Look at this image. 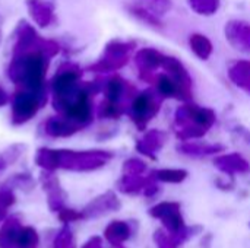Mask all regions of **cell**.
Wrapping results in <instances>:
<instances>
[{
	"label": "cell",
	"instance_id": "obj_1",
	"mask_svg": "<svg viewBox=\"0 0 250 248\" xmlns=\"http://www.w3.org/2000/svg\"><path fill=\"white\" fill-rule=\"evenodd\" d=\"M50 57L42 51H26L10 56L6 66L7 79L21 89L47 95V70Z\"/></svg>",
	"mask_w": 250,
	"mask_h": 248
},
{
	"label": "cell",
	"instance_id": "obj_2",
	"mask_svg": "<svg viewBox=\"0 0 250 248\" xmlns=\"http://www.w3.org/2000/svg\"><path fill=\"white\" fill-rule=\"evenodd\" d=\"M161 69L164 72L155 73L151 80L157 94L163 99L174 98L183 102L190 101L193 96V82L185 64L173 56H166Z\"/></svg>",
	"mask_w": 250,
	"mask_h": 248
},
{
	"label": "cell",
	"instance_id": "obj_3",
	"mask_svg": "<svg viewBox=\"0 0 250 248\" xmlns=\"http://www.w3.org/2000/svg\"><path fill=\"white\" fill-rule=\"evenodd\" d=\"M215 121L217 114L212 108L188 101L174 113L176 136L180 142L201 139L211 130Z\"/></svg>",
	"mask_w": 250,
	"mask_h": 248
},
{
	"label": "cell",
	"instance_id": "obj_4",
	"mask_svg": "<svg viewBox=\"0 0 250 248\" xmlns=\"http://www.w3.org/2000/svg\"><path fill=\"white\" fill-rule=\"evenodd\" d=\"M9 50H10V56L26 53V51H42L50 58H53L60 53L62 47L56 39L41 37L28 20L21 19L18 20L10 35Z\"/></svg>",
	"mask_w": 250,
	"mask_h": 248
},
{
	"label": "cell",
	"instance_id": "obj_5",
	"mask_svg": "<svg viewBox=\"0 0 250 248\" xmlns=\"http://www.w3.org/2000/svg\"><path fill=\"white\" fill-rule=\"evenodd\" d=\"M82 85V70L78 64L70 61L60 64L50 82L51 104L54 111H59L62 105H66L73 96H76Z\"/></svg>",
	"mask_w": 250,
	"mask_h": 248
},
{
	"label": "cell",
	"instance_id": "obj_6",
	"mask_svg": "<svg viewBox=\"0 0 250 248\" xmlns=\"http://www.w3.org/2000/svg\"><path fill=\"white\" fill-rule=\"evenodd\" d=\"M113 158V153L101 149L73 151V149H56L57 170L91 172L105 167Z\"/></svg>",
	"mask_w": 250,
	"mask_h": 248
},
{
	"label": "cell",
	"instance_id": "obj_7",
	"mask_svg": "<svg viewBox=\"0 0 250 248\" xmlns=\"http://www.w3.org/2000/svg\"><path fill=\"white\" fill-rule=\"evenodd\" d=\"M136 48L135 41H123V39H111L105 44L101 56L95 63L88 66V70L92 73H114L123 69L133 51Z\"/></svg>",
	"mask_w": 250,
	"mask_h": 248
},
{
	"label": "cell",
	"instance_id": "obj_8",
	"mask_svg": "<svg viewBox=\"0 0 250 248\" xmlns=\"http://www.w3.org/2000/svg\"><path fill=\"white\" fill-rule=\"evenodd\" d=\"M45 102L47 95L16 88L10 98V123L13 126H22L28 123L38 114Z\"/></svg>",
	"mask_w": 250,
	"mask_h": 248
},
{
	"label": "cell",
	"instance_id": "obj_9",
	"mask_svg": "<svg viewBox=\"0 0 250 248\" xmlns=\"http://www.w3.org/2000/svg\"><path fill=\"white\" fill-rule=\"evenodd\" d=\"M161 104H163V98L157 94V91L149 89V91L138 92L132 98L126 114L130 117L136 129L144 132L146 130L152 118L160 113Z\"/></svg>",
	"mask_w": 250,
	"mask_h": 248
},
{
	"label": "cell",
	"instance_id": "obj_10",
	"mask_svg": "<svg viewBox=\"0 0 250 248\" xmlns=\"http://www.w3.org/2000/svg\"><path fill=\"white\" fill-rule=\"evenodd\" d=\"M149 215L166 227L168 234H179L186 228L183 216H182V208L176 202H163L149 209Z\"/></svg>",
	"mask_w": 250,
	"mask_h": 248
},
{
	"label": "cell",
	"instance_id": "obj_11",
	"mask_svg": "<svg viewBox=\"0 0 250 248\" xmlns=\"http://www.w3.org/2000/svg\"><path fill=\"white\" fill-rule=\"evenodd\" d=\"M164 58H166V54H163L157 48L146 47V48L138 50L133 60H135L138 70H139V77L142 80L151 83L157 70H160L163 67Z\"/></svg>",
	"mask_w": 250,
	"mask_h": 248
},
{
	"label": "cell",
	"instance_id": "obj_12",
	"mask_svg": "<svg viewBox=\"0 0 250 248\" xmlns=\"http://www.w3.org/2000/svg\"><path fill=\"white\" fill-rule=\"evenodd\" d=\"M40 184L47 194V205L51 212H59L66 206L67 194L63 190L59 178L56 177L54 171H45L42 170L40 174Z\"/></svg>",
	"mask_w": 250,
	"mask_h": 248
},
{
	"label": "cell",
	"instance_id": "obj_13",
	"mask_svg": "<svg viewBox=\"0 0 250 248\" xmlns=\"http://www.w3.org/2000/svg\"><path fill=\"white\" fill-rule=\"evenodd\" d=\"M227 42L237 51L250 54V23L243 19H230L224 26Z\"/></svg>",
	"mask_w": 250,
	"mask_h": 248
},
{
	"label": "cell",
	"instance_id": "obj_14",
	"mask_svg": "<svg viewBox=\"0 0 250 248\" xmlns=\"http://www.w3.org/2000/svg\"><path fill=\"white\" fill-rule=\"evenodd\" d=\"M122 202L114 191H105L92 199L82 210L83 219H97L104 215L120 210Z\"/></svg>",
	"mask_w": 250,
	"mask_h": 248
},
{
	"label": "cell",
	"instance_id": "obj_15",
	"mask_svg": "<svg viewBox=\"0 0 250 248\" xmlns=\"http://www.w3.org/2000/svg\"><path fill=\"white\" fill-rule=\"evenodd\" d=\"M103 92H104V99H105V101L113 102V104L123 105V107H126V110H127L126 98L135 92V88H133L129 82H126L122 76L114 75V76L108 77V79L104 82Z\"/></svg>",
	"mask_w": 250,
	"mask_h": 248
},
{
	"label": "cell",
	"instance_id": "obj_16",
	"mask_svg": "<svg viewBox=\"0 0 250 248\" xmlns=\"http://www.w3.org/2000/svg\"><path fill=\"white\" fill-rule=\"evenodd\" d=\"M29 18L40 28H48L56 20L54 4L48 0H26Z\"/></svg>",
	"mask_w": 250,
	"mask_h": 248
},
{
	"label": "cell",
	"instance_id": "obj_17",
	"mask_svg": "<svg viewBox=\"0 0 250 248\" xmlns=\"http://www.w3.org/2000/svg\"><path fill=\"white\" fill-rule=\"evenodd\" d=\"M42 132L48 137L63 139V137H70V136L76 134L78 132H81V129L76 124H73L70 120L57 114V115L48 117L42 123Z\"/></svg>",
	"mask_w": 250,
	"mask_h": 248
},
{
	"label": "cell",
	"instance_id": "obj_18",
	"mask_svg": "<svg viewBox=\"0 0 250 248\" xmlns=\"http://www.w3.org/2000/svg\"><path fill=\"white\" fill-rule=\"evenodd\" d=\"M167 140V133L158 129H152L145 132L142 139L136 142V151L141 155H145L151 159L157 158V153L163 149Z\"/></svg>",
	"mask_w": 250,
	"mask_h": 248
},
{
	"label": "cell",
	"instance_id": "obj_19",
	"mask_svg": "<svg viewBox=\"0 0 250 248\" xmlns=\"http://www.w3.org/2000/svg\"><path fill=\"white\" fill-rule=\"evenodd\" d=\"M177 152L185 155V156H190V158H207V156H212L217 153H221L226 151L224 145L220 143H204V142H193V140H188V142H182L177 145Z\"/></svg>",
	"mask_w": 250,
	"mask_h": 248
},
{
	"label": "cell",
	"instance_id": "obj_20",
	"mask_svg": "<svg viewBox=\"0 0 250 248\" xmlns=\"http://www.w3.org/2000/svg\"><path fill=\"white\" fill-rule=\"evenodd\" d=\"M214 165L221 172L227 174L230 178H233L236 174H246L250 171L249 162L239 153H226L220 155L214 159Z\"/></svg>",
	"mask_w": 250,
	"mask_h": 248
},
{
	"label": "cell",
	"instance_id": "obj_21",
	"mask_svg": "<svg viewBox=\"0 0 250 248\" xmlns=\"http://www.w3.org/2000/svg\"><path fill=\"white\" fill-rule=\"evenodd\" d=\"M22 228L19 218L7 216L0 228V248H18Z\"/></svg>",
	"mask_w": 250,
	"mask_h": 248
},
{
	"label": "cell",
	"instance_id": "obj_22",
	"mask_svg": "<svg viewBox=\"0 0 250 248\" xmlns=\"http://www.w3.org/2000/svg\"><path fill=\"white\" fill-rule=\"evenodd\" d=\"M229 79L250 96V60H234L229 64Z\"/></svg>",
	"mask_w": 250,
	"mask_h": 248
},
{
	"label": "cell",
	"instance_id": "obj_23",
	"mask_svg": "<svg viewBox=\"0 0 250 248\" xmlns=\"http://www.w3.org/2000/svg\"><path fill=\"white\" fill-rule=\"evenodd\" d=\"M132 237V227L125 221H113L104 231V238L111 248H125L123 244Z\"/></svg>",
	"mask_w": 250,
	"mask_h": 248
},
{
	"label": "cell",
	"instance_id": "obj_24",
	"mask_svg": "<svg viewBox=\"0 0 250 248\" xmlns=\"http://www.w3.org/2000/svg\"><path fill=\"white\" fill-rule=\"evenodd\" d=\"M151 175H126L123 174L122 178L117 181V189L125 194H138L145 190V187L152 181Z\"/></svg>",
	"mask_w": 250,
	"mask_h": 248
},
{
	"label": "cell",
	"instance_id": "obj_25",
	"mask_svg": "<svg viewBox=\"0 0 250 248\" xmlns=\"http://www.w3.org/2000/svg\"><path fill=\"white\" fill-rule=\"evenodd\" d=\"M189 47L193 51V54L201 58V60H208L212 56L214 51V45L211 42V39L199 32H195L189 37Z\"/></svg>",
	"mask_w": 250,
	"mask_h": 248
},
{
	"label": "cell",
	"instance_id": "obj_26",
	"mask_svg": "<svg viewBox=\"0 0 250 248\" xmlns=\"http://www.w3.org/2000/svg\"><path fill=\"white\" fill-rule=\"evenodd\" d=\"M126 10L133 16L136 18L138 20H141L142 23L151 26V28H155V29H161L164 25H163V20L160 19V16H157L155 13H152L151 10L136 4V3H130V4H126Z\"/></svg>",
	"mask_w": 250,
	"mask_h": 248
},
{
	"label": "cell",
	"instance_id": "obj_27",
	"mask_svg": "<svg viewBox=\"0 0 250 248\" xmlns=\"http://www.w3.org/2000/svg\"><path fill=\"white\" fill-rule=\"evenodd\" d=\"M155 181L161 183H170V184H180L183 183L189 172L186 170H177V168H164V170H155L149 174Z\"/></svg>",
	"mask_w": 250,
	"mask_h": 248
},
{
	"label": "cell",
	"instance_id": "obj_28",
	"mask_svg": "<svg viewBox=\"0 0 250 248\" xmlns=\"http://www.w3.org/2000/svg\"><path fill=\"white\" fill-rule=\"evenodd\" d=\"M188 4L199 16H214L221 7V0H188Z\"/></svg>",
	"mask_w": 250,
	"mask_h": 248
},
{
	"label": "cell",
	"instance_id": "obj_29",
	"mask_svg": "<svg viewBox=\"0 0 250 248\" xmlns=\"http://www.w3.org/2000/svg\"><path fill=\"white\" fill-rule=\"evenodd\" d=\"M126 107L104 99L98 107V117L101 120H119L123 114H126Z\"/></svg>",
	"mask_w": 250,
	"mask_h": 248
},
{
	"label": "cell",
	"instance_id": "obj_30",
	"mask_svg": "<svg viewBox=\"0 0 250 248\" xmlns=\"http://www.w3.org/2000/svg\"><path fill=\"white\" fill-rule=\"evenodd\" d=\"M135 3L151 10L157 16H163L171 9V0H135Z\"/></svg>",
	"mask_w": 250,
	"mask_h": 248
},
{
	"label": "cell",
	"instance_id": "obj_31",
	"mask_svg": "<svg viewBox=\"0 0 250 248\" xmlns=\"http://www.w3.org/2000/svg\"><path fill=\"white\" fill-rule=\"evenodd\" d=\"M15 202H16V197L10 187H4L0 190V222L7 218V210L10 206L15 205Z\"/></svg>",
	"mask_w": 250,
	"mask_h": 248
},
{
	"label": "cell",
	"instance_id": "obj_32",
	"mask_svg": "<svg viewBox=\"0 0 250 248\" xmlns=\"http://www.w3.org/2000/svg\"><path fill=\"white\" fill-rule=\"evenodd\" d=\"M38 241H40V237H38V232L35 231V228L23 227L18 248H37Z\"/></svg>",
	"mask_w": 250,
	"mask_h": 248
},
{
	"label": "cell",
	"instance_id": "obj_33",
	"mask_svg": "<svg viewBox=\"0 0 250 248\" xmlns=\"http://www.w3.org/2000/svg\"><path fill=\"white\" fill-rule=\"evenodd\" d=\"M122 171L126 175H144L146 171V164L139 158H129L125 161Z\"/></svg>",
	"mask_w": 250,
	"mask_h": 248
},
{
	"label": "cell",
	"instance_id": "obj_34",
	"mask_svg": "<svg viewBox=\"0 0 250 248\" xmlns=\"http://www.w3.org/2000/svg\"><path fill=\"white\" fill-rule=\"evenodd\" d=\"M53 248H76V241L73 232L69 229V227H64L57 237L54 238Z\"/></svg>",
	"mask_w": 250,
	"mask_h": 248
},
{
	"label": "cell",
	"instance_id": "obj_35",
	"mask_svg": "<svg viewBox=\"0 0 250 248\" xmlns=\"http://www.w3.org/2000/svg\"><path fill=\"white\" fill-rule=\"evenodd\" d=\"M35 186L34 178L29 174H16L9 180V187L10 189H19L22 191H29Z\"/></svg>",
	"mask_w": 250,
	"mask_h": 248
},
{
	"label": "cell",
	"instance_id": "obj_36",
	"mask_svg": "<svg viewBox=\"0 0 250 248\" xmlns=\"http://www.w3.org/2000/svg\"><path fill=\"white\" fill-rule=\"evenodd\" d=\"M57 216H59V221L63 222V224H72V222H76V221L83 219L82 212H78V210L70 209V208H66V206L62 210L57 212Z\"/></svg>",
	"mask_w": 250,
	"mask_h": 248
},
{
	"label": "cell",
	"instance_id": "obj_37",
	"mask_svg": "<svg viewBox=\"0 0 250 248\" xmlns=\"http://www.w3.org/2000/svg\"><path fill=\"white\" fill-rule=\"evenodd\" d=\"M23 149H25V145H21V143H15V145H12V146H9L4 152H1V155L4 156V159H6V162H7V165L9 164H13L21 155H22V152H23Z\"/></svg>",
	"mask_w": 250,
	"mask_h": 248
},
{
	"label": "cell",
	"instance_id": "obj_38",
	"mask_svg": "<svg viewBox=\"0 0 250 248\" xmlns=\"http://www.w3.org/2000/svg\"><path fill=\"white\" fill-rule=\"evenodd\" d=\"M154 241H155L157 248H180L173 243V240L170 238V235L167 232H164L161 229H158L154 234Z\"/></svg>",
	"mask_w": 250,
	"mask_h": 248
},
{
	"label": "cell",
	"instance_id": "obj_39",
	"mask_svg": "<svg viewBox=\"0 0 250 248\" xmlns=\"http://www.w3.org/2000/svg\"><path fill=\"white\" fill-rule=\"evenodd\" d=\"M160 191H161V190H160V187H158L157 181H155V180H152V181L145 187V190H144L142 193H144V196H145V197L152 199V197L158 196V193H160Z\"/></svg>",
	"mask_w": 250,
	"mask_h": 248
},
{
	"label": "cell",
	"instance_id": "obj_40",
	"mask_svg": "<svg viewBox=\"0 0 250 248\" xmlns=\"http://www.w3.org/2000/svg\"><path fill=\"white\" fill-rule=\"evenodd\" d=\"M82 248H104L103 247V240L100 237H92L82 246Z\"/></svg>",
	"mask_w": 250,
	"mask_h": 248
},
{
	"label": "cell",
	"instance_id": "obj_41",
	"mask_svg": "<svg viewBox=\"0 0 250 248\" xmlns=\"http://www.w3.org/2000/svg\"><path fill=\"white\" fill-rule=\"evenodd\" d=\"M10 95L7 94V91L0 85V108L1 107H4V105H7L9 102H10Z\"/></svg>",
	"mask_w": 250,
	"mask_h": 248
},
{
	"label": "cell",
	"instance_id": "obj_42",
	"mask_svg": "<svg viewBox=\"0 0 250 248\" xmlns=\"http://www.w3.org/2000/svg\"><path fill=\"white\" fill-rule=\"evenodd\" d=\"M236 132L246 140V143L250 146V130H246V129H243V127H237Z\"/></svg>",
	"mask_w": 250,
	"mask_h": 248
},
{
	"label": "cell",
	"instance_id": "obj_43",
	"mask_svg": "<svg viewBox=\"0 0 250 248\" xmlns=\"http://www.w3.org/2000/svg\"><path fill=\"white\" fill-rule=\"evenodd\" d=\"M212 235L211 234H207L204 238H202V243H201V247L202 248H211V244H212Z\"/></svg>",
	"mask_w": 250,
	"mask_h": 248
},
{
	"label": "cell",
	"instance_id": "obj_44",
	"mask_svg": "<svg viewBox=\"0 0 250 248\" xmlns=\"http://www.w3.org/2000/svg\"><path fill=\"white\" fill-rule=\"evenodd\" d=\"M6 167H7V162H6L4 156H3V155L0 153V172H1V171H3V170L6 168Z\"/></svg>",
	"mask_w": 250,
	"mask_h": 248
},
{
	"label": "cell",
	"instance_id": "obj_45",
	"mask_svg": "<svg viewBox=\"0 0 250 248\" xmlns=\"http://www.w3.org/2000/svg\"><path fill=\"white\" fill-rule=\"evenodd\" d=\"M3 23V16H1V13H0V25Z\"/></svg>",
	"mask_w": 250,
	"mask_h": 248
},
{
	"label": "cell",
	"instance_id": "obj_46",
	"mask_svg": "<svg viewBox=\"0 0 250 248\" xmlns=\"http://www.w3.org/2000/svg\"><path fill=\"white\" fill-rule=\"evenodd\" d=\"M0 41H1V31H0Z\"/></svg>",
	"mask_w": 250,
	"mask_h": 248
}]
</instances>
